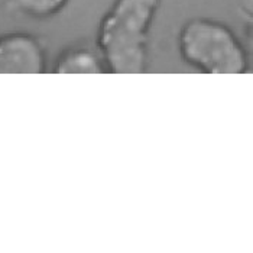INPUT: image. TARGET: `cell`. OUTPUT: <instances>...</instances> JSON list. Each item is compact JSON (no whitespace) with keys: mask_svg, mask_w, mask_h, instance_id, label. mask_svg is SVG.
<instances>
[{"mask_svg":"<svg viewBox=\"0 0 253 253\" xmlns=\"http://www.w3.org/2000/svg\"><path fill=\"white\" fill-rule=\"evenodd\" d=\"M54 74H106L107 65L97 46L74 45L64 49L52 67Z\"/></svg>","mask_w":253,"mask_h":253,"instance_id":"obj_4","label":"cell"},{"mask_svg":"<svg viewBox=\"0 0 253 253\" xmlns=\"http://www.w3.org/2000/svg\"><path fill=\"white\" fill-rule=\"evenodd\" d=\"M178 48L182 61L204 74H245L249 54L233 29L213 18H191L179 31Z\"/></svg>","mask_w":253,"mask_h":253,"instance_id":"obj_2","label":"cell"},{"mask_svg":"<svg viewBox=\"0 0 253 253\" xmlns=\"http://www.w3.org/2000/svg\"><path fill=\"white\" fill-rule=\"evenodd\" d=\"M70 0H7L10 7L32 19H49L58 15Z\"/></svg>","mask_w":253,"mask_h":253,"instance_id":"obj_5","label":"cell"},{"mask_svg":"<svg viewBox=\"0 0 253 253\" xmlns=\"http://www.w3.org/2000/svg\"><path fill=\"white\" fill-rule=\"evenodd\" d=\"M162 0H115L98 23L96 46L112 74H142Z\"/></svg>","mask_w":253,"mask_h":253,"instance_id":"obj_1","label":"cell"},{"mask_svg":"<svg viewBox=\"0 0 253 253\" xmlns=\"http://www.w3.org/2000/svg\"><path fill=\"white\" fill-rule=\"evenodd\" d=\"M46 73V52L35 35L7 32L0 35V74Z\"/></svg>","mask_w":253,"mask_h":253,"instance_id":"obj_3","label":"cell"}]
</instances>
